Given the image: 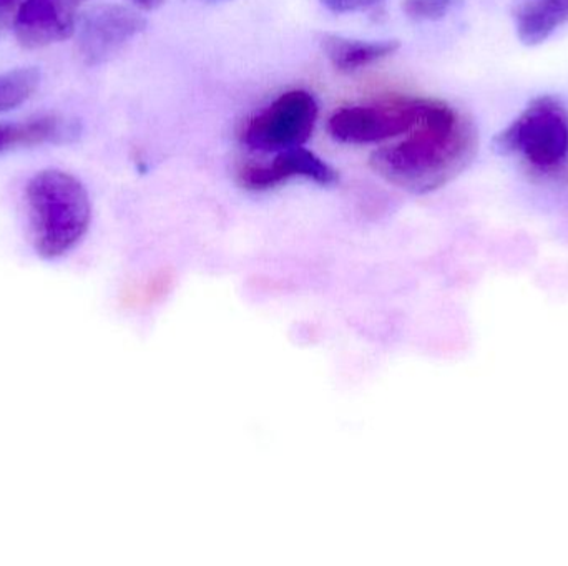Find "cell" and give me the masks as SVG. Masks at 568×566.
Segmentation results:
<instances>
[{"label":"cell","mask_w":568,"mask_h":566,"mask_svg":"<svg viewBox=\"0 0 568 566\" xmlns=\"http://www.w3.org/2000/svg\"><path fill=\"white\" fill-rule=\"evenodd\" d=\"M396 145L371 155L381 178L410 193H429L467 168L479 146L476 125L443 100L429 99L420 122Z\"/></svg>","instance_id":"cell-1"},{"label":"cell","mask_w":568,"mask_h":566,"mask_svg":"<svg viewBox=\"0 0 568 566\" xmlns=\"http://www.w3.org/2000/svg\"><path fill=\"white\" fill-rule=\"evenodd\" d=\"M33 246L42 258H62L89 229L92 205L85 186L62 169H43L27 185Z\"/></svg>","instance_id":"cell-2"},{"label":"cell","mask_w":568,"mask_h":566,"mask_svg":"<svg viewBox=\"0 0 568 566\" xmlns=\"http://www.w3.org/2000/svg\"><path fill=\"white\" fill-rule=\"evenodd\" d=\"M499 155H523L539 169H554L568 156V119L557 100L540 96L494 138Z\"/></svg>","instance_id":"cell-3"},{"label":"cell","mask_w":568,"mask_h":566,"mask_svg":"<svg viewBox=\"0 0 568 566\" xmlns=\"http://www.w3.org/2000/svg\"><path fill=\"white\" fill-rule=\"evenodd\" d=\"M429 99L394 96L371 105L344 106L327 120V132L347 145H371L406 135L423 119Z\"/></svg>","instance_id":"cell-4"},{"label":"cell","mask_w":568,"mask_h":566,"mask_svg":"<svg viewBox=\"0 0 568 566\" xmlns=\"http://www.w3.org/2000/svg\"><path fill=\"white\" fill-rule=\"evenodd\" d=\"M317 113L313 93L290 90L253 115L240 136L243 145L255 152H283L303 146L313 135Z\"/></svg>","instance_id":"cell-5"},{"label":"cell","mask_w":568,"mask_h":566,"mask_svg":"<svg viewBox=\"0 0 568 566\" xmlns=\"http://www.w3.org/2000/svg\"><path fill=\"white\" fill-rule=\"evenodd\" d=\"M145 27L146 20L129 7L119 3L93 7L80 25L77 53L85 65H100L115 56Z\"/></svg>","instance_id":"cell-6"},{"label":"cell","mask_w":568,"mask_h":566,"mask_svg":"<svg viewBox=\"0 0 568 566\" xmlns=\"http://www.w3.org/2000/svg\"><path fill=\"white\" fill-rule=\"evenodd\" d=\"M294 178L311 179L321 186H331L339 179L336 169L323 158L303 146L278 152L268 165L242 166L239 169V183L250 192H266Z\"/></svg>","instance_id":"cell-7"},{"label":"cell","mask_w":568,"mask_h":566,"mask_svg":"<svg viewBox=\"0 0 568 566\" xmlns=\"http://www.w3.org/2000/svg\"><path fill=\"white\" fill-rule=\"evenodd\" d=\"M85 0H22L12 29L26 49L62 42L75 32L77 10Z\"/></svg>","instance_id":"cell-8"},{"label":"cell","mask_w":568,"mask_h":566,"mask_svg":"<svg viewBox=\"0 0 568 566\" xmlns=\"http://www.w3.org/2000/svg\"><path fill=\"white\" fill-rule=\"evenodd\" d=\"M79 136V125L59 115H40L20 123H0V153L17 146L69 143Z\"/></svg>","instance_id":"cell-9"},{"label":"cell","mask_w":568,"mask_h":566,"mask_svg":"<svg viewBox=\"0 0 568 566\" xmlns=\"http://www.w3.org/2000/svg\"><path fill=\"white\" fill-rule=\"evenodd\" d=\"M324 55L337 72L351 73L387 59L399 50L397 40H356L323 33L320 39Z\"/></svg>","instance_id":"cell-10"},{"label":"cell","mask_w":568,"mask_h":566,"mask_svg":"<svg viewBox=\"0 0 568 566\" xmlns=\"http://www.w3.org/2000/svg\"><path fill=\"white\" fill-rule=\"evenodd\" d=\"M514 19L520 42L539 45L568 22V0H523Z\"/></svg>","instance_id":"cell-11"},{"label":"cell","mask_w":568,"mask_h":566,"mask_svg":"<svg viewBox=\"0 0 568 566\" xmlns=\"http://www.w3.org/2000/svg\"><path fill=\"white\" fill-rule=\"evenodd\" d=\"M454 2L456 0H404L403 10L409 19L426 22L446 17Z\"/></svg>","instance_id":"cell-12"},{"label":"cell","mask_w":568,"mask_h":566,"mask_svg":"<svg viewBox=\"0 0 568 566\" xmlns=\"http://www.w3.org/2000/svg\"><path fill=\"white\" fill-rule=\"evenodd\" d=\"M383 2L384 0H321V3L334 13L363 12Z\"/></svg>","instance_id":"cell-13"},{"label":"cell","mask_w":568,"mask_h":566,"mask_svg":"<svg viewBox=\"0 0 568 566\" xmlns=\"http://www.w3.org/2000/svg\"><path fill=\"white\" fill-rule=\"evenodd\" d=\"M22 0H0V37L9 27H12Z\"/></svg>","instance_id":"cell-14"},{"label":"cell","mask_w":568,"mask_h":566,"mask_svg":"<svg viewBox=\"0 0 568 566\" xmlns=\"http://www.w3.org/2000/svg\"><path fill=\"white\" fill-rule=\"evenodd\" d=\"M130 2L142 10H155L159 9V7H162L166 0H130Z\"/></svg>","instance_id":"cell-15"},{"label":"cell","mask_w":568,"mask_h":566,"mask_svg":"<svg viewBox=\"0 0 568 566\" xmlns=\"http://www.w3.org/2000/svg\"><path fill=\"white\" fill-rule=\"evenodd\" d=\"M203 2L216 3V2H225V0H203Z\"/></svg>","instance_id":"cell-16"}]
</instances>
